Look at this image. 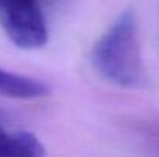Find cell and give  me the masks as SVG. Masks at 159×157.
<instances>
[{"label": "cell", "mask_w": 159, "mask_h": 157, "mask_svg": "<svg viewBox=\"0 0 159 157\" xmlns=\"http://www.w3.org/2000/svg\"><path fill=\"white\" fill-rule=\"evenodd\" d=\"M94 69L108 82L133 88L144 82V65L136 15L124 11L101 36L91 51Z\"/></svg>", "instance_id": "1"}, {"label": "cell", "mask_w": 159, "mask_h": 157, "mask_svg": "<svg viewBox=\"0 0 159 157\" xmlns=\"http://www.w3.org/2000/svg\"><path fill=\"white\" fill-rule=\"evenodd\" d=\"M0 26L19 48L37 50L48 42L40 0H0Z\"/></svg>", "instance_id": "2"}, {"label": "cell", "mask_w": 159, "mask_h": 157, "mask_svg": "<svg viewBox=\"0 0 159 157\" xmlns=\"http://www.w3.org/2000/svg\"><path fill=\"white\" fill-rule=\"evenodd\" d=\"M50 93L45 82L0 68V94L16 99H39Z\"/></svg>", "instance_id": "4"}, {"label": "cell", "mask_w": 159, "mask_h": 157, "mask_svg": "<svg viewBox=\"0 0 159 157\" xmlns=\"http://www.w3.org/2000/svg\"><path fill=\"white\" fill-rule=\"evenodd\" d=\"M0 157H47V153L34 134L11 131L0 120Z\"/></svg>", "instance_id": "3"}]
</instances>
